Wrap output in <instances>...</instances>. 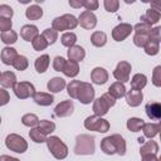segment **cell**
<instances>
[{
	"instance_id": "obj_31",
	"label": "cell",
	"mask_w": 161,
	"mask_h": 161,
	"mask_svg": "<svg viewBox=\"0 0 161 161\" xmlns=\"http://www.w3.org/2000/svg\"><path fill=\"white\" fill-rule=\"evenodd\" d=\"M91 43L94 45V47H103L106 45L107 43V35L104 31H94L92 35H91Z\"/></svg>"
},
{
	"instance_id": "obj_45",
	"label": "cell",
	"mask_w": 161,
	"mask_h": 161,
	"mask_svg": "<svg viewBox=\"0 0 161 161\" xmlns=\"http://www.w3.org/2000/svg\"><path fill=\"white\" fill-rule=\"evenodd\" d=\"M103 5H104V9L108 13H116L118 10L119 1L118 0H104L103 1Z\"/></svg>"
},
{
	"instance_id": "obj_16",
	"label": "cell",
	"mask_w": 161,
	"mask_h": 161,
	"mask_svg": "<svg viewBox=\"0 0 161 161\" xmlns=\"http://www.w3.org/2000/svg\"><path fill=\"white\" fill-rule=\"evenodd\" d=\"M18 52L16 49L11 48V47H5L3 50H1V54H0V58H1V62L5 64V65H13L14 60L16 59L18 57Z\"/></svg>"
},
{
	"instance_id": "obj_54",
	"label": "cell",
	"mask_w": 161,
	"mask_h": 161,
	"mask_svg": "<svg viewBox=\"0 0 161 161\" xmlns=\"http://www.w3.org/2000/svg\"><path fill=\"white\" fill-rule=\"evenodd\" d=\"M141 157H142V161H160L156 155H143Z\"/></svg>"
},
{
	"instance_id": "obj_34",
	"label": "cell",
	"mask_w": 161,
	"mask_h": 161,
	"mask_svg": "<svg viewBox=\"0 0 161 161\" xmlns=\"http://www.w3.org/2000/svg\"><path fill=\"white\" fill-rule=\"evenodd\" d=\"M38 128L44 133V135H50L55 130V123L48 119H42L38 123Z\"/></svg>"
},
{
	"instance_id": "obj_4",
	"label": "cell",
	"mask_w": 161,
	"mask_h": 161,
	"mask_svg": "<svg viewBox=\"0 0 161 161\" xmlns=\"http://www.w3.org/2000/svg\"><path fill=\"white\" fill-rule=\"evenodd\" d=\"M78 25V19L72 14H64L62 16H57L52 21V29L55 31H64V30H73Z\"/></svg>"
},
{
	"instance_id": "obj_33",
	"label": "cell",
	"mask_w": 161,
	"mask_h": 161,
	"mask_svg": "<svg viewBox=\"0 0 161 161\" xmlns=\"http://www.w3.org/2000/svg\"><path fill=\"white\" fill-rule=\"evenodd\" d=\"M21 123H23L24 126H26V127L34 128L35 126H38L39 118H38V116L34 114V113H26V114H24V116L21 117Z\"/></svg>"
},
{
	"instance_id": "obj_29",
	"label": "cell",
	"mask_w": 161,
	"mask_h": 161,
	"mask_svg": "<svg viewBox=\"0 0 161 161\" xmlns=\"http://www.w3.org/2000/svg\"><path fill=\"white\" fill-rule=\"evenodd\" d=\"M131 82V87L132 89H137V91H141L142 88H145V86L147 84V77L142 73H137L132 77V79L130 80Z\"/></svg>"
},
{
	"instance_id": "obj_36",
	"label": "cell",
	"mask_w": 161,
	"mask_h": 161,
	"mask_svg": "<svg viewBox=\"0 0 161 161\" xmlns=\"http://www.w3.org/2000/svg\"><path fill=\"white\" fill-rule=\"evenodd\" d=\"M29 137L31 138V141H34L36 143H43V142L47 141V135H44L38 127L36 128L34 127L29 131Z\"/></svg>"
},
{
	"instance_id": "obj_28",
	"label": "cell",
	"mask_w": 161,
	"mask_h": 161,
	"mask_svg": "<svg viewBox=\"0 0 161 161\" xmlns=\"http://www.w3.org/2000/svg\"><path fill=\"white\" fill-rule=\"evenodd\" d=\"M49 63H50V58L48 54H42L40 57H38L35 59V63H34V67L36 69L38 73H44L48 67H49Z\"/></svg>"
},
{
	"instance_id": "obj_37",
	"label": "cell",
	"mask_w": 161,
	"mask_h": 161,
	"mask_svg": "<svg viewBox=\"0 0 161 161\" xmlns=\"http://www.w3.org/2000/svg\"><path fill=\"white\" fill-rule=\"evenodd\" d=\"M31 45H33V48H34L36 52H40V50H44L49 44H48V42L44 39V36H43L42 34H38V35L31 40Z\"/></svg>"
},
{
	"instance_id": "obj_56",
	"label": "cell",
	"mask_w": 161,
	"mask_h": 161,
	"mask_svg": "<svg viewBox=\"0 0 161 161\" xmlns=\"http://www.w3.org/2000/svg\"><path fill=\"white\" fill-rule=\"evenodd\" d=\"M138 142H140V143L142 145V143L145 142V138H143V137H140V138H138Z\"/></svg>"
},
{
	"instance_id": "obj_15",
	"label": "cell",
	"mask_w": 161,
	"mask_h": 161,
	"mask_svg": "<svg viewBox=\"0 0 161 161\" xmlns=\"http://www.w3.org/2000/svg\"><path fill=\"white\" fill-rule=\"evenodd\" d=\"M91 79L94 84H104L108 80V72L102 68V67H96L92 72H91Z\"/></svg>"
},
{
	"instance_id": "obj_14",
	"label": "cell",
	"mask_w": 161,
	"mask_h": 161,
	"mask_svg": "<svg viewBox=\"0 0 161 161\" xmlns=\"http://www.w3.org/2000/svg\"><path fill=\"white\" fill-rule=\"evenodd\" d=\"M125 96H126L127 104L131 106V107H137L143 101V93H142V91H137V89L126 91V94Z\"/></svg>"
},
{
	"instance_id": "obj_12",
	"label": "cell",
	"mask_w": 161,
	"mask_h": 161,
	"mask_svg": "<svg viewBox=\"0 0 161 161\" xmlns=\"http://www.w3.org/2000/svg\"><path fill=\"white\" fill-rule=\"evenodd\" d=\"M78 24H79L82 28L91 30V29H93V28L97 25V16H96L93 13L84 10V11L80 13V15H79V18H78Z\"/></svg>"
},
{
	"instance_id": "obj_3",
	"label": "cell",
	"mask_w": 161,
	"mask_h": 161,
	"mask_svg": "<svg viewBox=\"0 0 161 161\" xmlns=\"http://www.w3.org/2000/svg\"><path fill=\"white\" fill-rule=\"evenodd\" d=\"M74 152L77 155H93L94 153V137L91 135L77 136Z\"/></svg>"
},
{
	"instance_id": "obj_18",
	"label": "cell",
	"mask_w": 161,
	"mask_h": 161,
	"mask_svg": "<svg viewBox=\"0 0 161 161\" xmlns=\"http://www.w3.org/2000/svg\"><path fill=\"white\" fill-rule=\"evenodd\" d=\"M146 114L150 119L157 121L161 118V104L158 102H151L146 104Z\"/></svg>"
},
{
	"instance_id": "obj_58",
	"label": "cell",
	"mask_w": 161,
	"mask_h": 161,
	"mask_svg": "<svg viewBox=\"0 0 161 161\" xmlns=\"http://www.w3.org/2000/svg\"><path fill=\"white\" fill-rule=\"evenodd\" d=\"M0 75H1V72H0Z\"/></svg>"
},
{
	"instance_id": "obj_7",
	"label": "cell",
	"mask_w": 161,
	"mask_h": 161,
	"mask_svg": "<svg viewBox=\"0 0 161 161\" xmlns=\"http://www.w3.org/2000/svg\"><path fill=\"white\" fill-rule=\"evenodd\" d=\"M5 146L16 153H24L28 150V142L21 137L20 135L16 133H10L5 138Z\"/></svg>"
},
{
	"instance_id": "obj_40",
	"label": "cell",
	"mask_w": 161,
	"mask_h": 161,
	"mask_svg": "<svg viewBox=\"0 0 161 161\" xmlns=\"http://www.w3.org/2000/svg\"><path fill=\"white\" fill-rule=\"evenodd\" d=\"M145 53L147 55H156L160 50V42H155V40H148V43L143 47Z\"/></svg>"
},
{
	"instance_id": "obj_39",
	"label": "cell",
	"mask_w": 161,
	"mask_h": 161,
	"mask_svg": "<svg viewBox=\"0 0 161 161\" xmlns=\"http://www.w3.org/2000/svg\"><path fill=\"white\" fill-rule=\"evenodd\" d=\"M3 43H5L6 45H11L14 43H16L18 40V34L14 31V30H9V31H5V33H1L0 35Z\"/></svg>"
},
{
	"instance_id": "obj_44",
	"label": "cell",
	"mask_w": 161,
	"mask_h": 161,
	"mask_svg": "<svg viewBox=\"0 0 161 161\" xmlns=\"http://www.w3.org/2000/svg\"><path fill=\"white\" fill-rule=\"evenodd\" d=\"M133 30H135V34H150L152 26L146 24V23H137L135 26H132Z\"/></svg>"
},
{
	"instance_id": "obj_48",
	"label": "cell",
	"mask_w": 161,
	"mask_h": 161,
	"mask_svg": "<svg viewBox=\"0 0 161 161\" xmlns=\"http://www.w3.org/2000/svg\"><path fill=\"white\" fill-rule=\"evenodd\" d=\"M65 64V59L63 57H55L54 60H53V68L55 72H62L63 70V67Z\"/></svg>"
},
{
	"instance_id": "obj_5",
	"label": "cell",
	"mask_w": 161,
	"mask_h": 161,
	"mask_svg": "<svg viewBox=\"0 0 161 161\" xmlns=\"http://www.w3.org/2000/svg\"><path fill=\"white\" fill-rule=\"evenodd\" d=\"M114 104H116V99H114L113 97H111L108 93H104V94H102L99 98L94 99V102H93V112H94L96 116L102 117V116H104V114L108 112V109H109L111 107H113Z\"/></svg>"
},
{
	"instance_id": "obj_35",
	"label": "cell",
	"mask_w": 161,
	"mask_h": 161,
	"mask_svg": "<svg viewBox=\"0 0 161 161\" xmlns=\"http://www.w3.org/2000/svg\"><path fill=\"white\" fill-rule=\"evenodd\" d=\"M60 42H62V44H63L64 47L70 48V47L75 45L77 35H75L74 33H72V31H65V33L60 36Z\"/></svg>"
},
{
	"instance_id": "obj_10",
	"label": "cell",
	"mask_w": 161,
	"mask_h": 161,
	"mask_svg": "<svg viewBox=\"0 0 161 161\" xmlns=\"http://www.w3.org/2000/svg\"><path fill=\"white\" fill-rule=\"evenodd\" d=\"M131 64L126 60H122L117 64L116 69L113 70V77L117 79V82H121V83H125V82H128L130 80V73H131Z\"/></svg>"
},
{
	"instance_id": "obj_42",
	"label": "cell",
	"mask_w": 161,
	"mask_h": 161,
	"mask_svg": "<svg viewBox=\"0 0 161 161\" xmlns=\"http://www.w3.org/2000/svg\"><path fill=\"white\" fill-rule=\"evenodd\" d=\"M42 35H43L44 39L48 42V44H54V43L57 42V39H58V31H55V30L52 29V28L45 29Z\"/></svg>"
},
{
	"instance_id": "obj_25",
	"label": "cell",
	"mask_w": 161,
	"mask_h": 161,
	"mask_svg": "<svg viewBox=\"0 0 161 161\" xmlns=\"http://www.w3.org/2000/svg\"><path fill=\"white\" fill-rule=\"evenodd\" d=\"M62 72L64 73V75H67L69 78H74L79 73V64L73 60H65V64H64Z\"/></svg>"
},
{
	"instance_id": "obj_2",
	"label": "cell",
	"mask_w": 161,
	"mask_h": 161,
	"mask_svg": "<svg viewBox=\"0 0 161 161\" xmlns=\"http://www.w3.org/2000/svg\"><path fill=\"white\" fill-rule=\"evenodd\" d=\"M47 146L50 153L57 158V160H63L68 156V147L67 145L58 137V136H50L47 137Z\"/></svg>"
},
{
	"instance_id": "obj_55",
	"label": "cell",
	"mask_w": 161,
	"mask_h": 161,
	"mask_svg": "<svg viewBox=\"0 0 161 161\" xmlns=\"http://www.w3.org/2000/svg\"><path fill=\"white\" fill-rule=\"evenodd\" d=\"M0 161H20V160L16 158V157L8 156V155H1V156H0Z\"/></svg>"
},
{
	"instance_id": "obj_30",
	"label": "cell",
	"mask_w": 161,
	"mask_h": 161,
	"mask_svg": "<svg viewBox=\"0 0 161 161\" xmlns=\"http://www.w3.org/2000/svg\"><path fill=\"white\" fill-rule=\"evenodd\" d=\"M25 16L29 20H38L43 16V9L38 5H30L25 10Z\"/></svg>"
},
{
	"instance_id": "obj_41",
	"label": "cell",
	"mask_w": 161,
	"mask_h": 161,
	"mask_svg": "<svg viewBox=\"0 0 161 161\" xmlns=\"http://www.w3.org/2000/svg\"><path fill=\"white\" fill-rule=\"evenodd\" d=\"M28 65H29V62H28V58L25 55H18L13 63V67L16 70H25L28 68Z\"/></svg>"
},
{
	"instance_id": "obj_57",
	"label": "cell",
	"mask_w": 161,
	"mask_h": 161,
	"mask_svg": "<svg viewBox=\"0 0 161 161\" xmlns=\"http://www.w3.org/2000/svg\"><path fill=\"white\" fill-rule=\"evenodd\" d=\"M0 123H1V117H0Z\"/></svg>"
},
{
	"instance_id": "obj_27",
	"label": "cell",
	"mask_w": 161,
	"mask_h": 161,
	"mask_svg": "<svg viewBox=\"0 0 161 161\" xmlns=\"http://www.w3.org/2000/svg\"><path fill=\"white\" fill-rule=\"evenodd\" d=\"M157 152H158V145H157V142L151 141V140L147 141V142H143L141 148H140L141 156H143V155H157Z\"/></svg>"
},
{
	"instance_id": "obj_26",
	"label": "cell",
	"mask_w": 161,
	"mask_h": 161,
	"mask_svg": "<svg viewBox=\"0 0 161 161\" xmlns=\"http://www.w3.org/2000/svg\"><path fill=\"white\" fill-rule=\"evenodd\" d=\"M160 128H161L160 123H152V122H150V123H145V125H143L142 131H143L145 137H147V138L151 140V138H153L155 136L158 135Z\"/></svg>"
},
{
	"instance_id": "obj_21",
	"label": "cell",
	"mask_w": 161,
	"mask_h": 161,
	"mask_svg": "<svg viewBox=\"0 0 161 161\" xmlns=\"http://www.w3.org/2000/svg\"><path fill=\"white\" fill-rule=\"evenodd\" d=\"M108 94L111 97H113L114 99H118V98L125 97V94H126V87H125V84L121 83V82L112 83L109 86V88H108Z\"/></svg>"
},
{
	"instance_id": "obj_9",
	"label": "cell",
	"mask_w": 161,
	"mask_h": 161,
	"mask_svg": "<svg viewBox=\"0 0 161 161\" xmlns=\"http://www.w3.org/2000/svg\"><path fill=\"white\" fill-rule=\"evenodd\" d=\"M77 99L83 104H89L91 102L94 101V88L92 87L91 83L80 82V87H79V91H78Z\"/></svg>"
},
{
	"instance_id": "obj_19",
	"label": "cell",
	"mask_w": 161,
	"mask_h": 161,
	"mask_svg": "<svg viewBox=\"0 0 161 161\" xmlns=\"http://www.w3.org/2000/svg\"><path fill=\"white\" fill-rule=\"evenodd\" d=\"M160 18H161V14H160V11H156V10H153V9H148V10H146V13H145V15H142L141 16V23H146V24H148V25H153V24H157L158 21H160Z\"/></svg>"
},
{
	"instance_id": "obj_24",
	"label": "cell",
	"mask_w": 161,
	"mask_h": 161,
	"mask_svg": "<svg viewBox=\"0 0 161 161\" xmlns=\"http://www.w3.org/2000/svg\"><path fill=\"white\" fill-rule=\"evenodd\" d=\"M47 87H48V91H50V92H53V93H58V92L63 91V89L67 87V83H65V80H64L63 78H60V77H54V78H52V79L48 82Z\"/></svg>"
},
{
	"instance_id": "obj_51",
	"label": "cell",
	"mask_w": 161,
	"mask_h": 161,
	"mask_svg": "<svg viewBox=\"0 0 161 161\" xmlns=\"http://www.w3.org/2000/svg\"><path fill=\"white\" fill-rule=\"evenodd\" d=\"M150 40H155V42H160L161 40V28L156 26L152 28L150 31Z\"/></svg>"
},
{
	"instance_id": "obj_6",
	"label": "cell",
	"mask_w": 161,
	"mask_h": 161,
	"mask_svg": "<svg viewBox=\"0 0 161 161\" xmlns=\"http://www.w3.org/2000/svg\"><path fill=\"white\" fill-rule=\"evenodd\" d=\"M84 127L88 131H96V132H101L104 133L109 130V122L99 116H89L84 119Z\"/></svg>"
},
{
	"instance_id": "obj_13",
	"label": "cell",
	"mask_w": 161,
	"mask_h": 161,
	"mask_svg": "<svg viewBox=\"0 0 161 161\" xmlns=\"http://www.w3.org/2000/svg\"><path fill=\"white\" fill-rule=\"evenodd\" d=\"M74 111V103L73 101H63L60 103H58L54 108V114L59 118H63V117H68L73 113Z\"/></svg>"
},
{
	"instance_id": "obj_17",
	"label": "cell",
	"mask_w": 161,
	"mask_h": 161,
	"mask_svg": "<svg viewBox=\"0 0 161 161\" xmlns=\"http://www.w3.org/2000/svg\"><path fill=\"white\" fill-rule=\"evenodd\" d=\"M67 54H68L69 60H73V62L79 63V62H82V60L84 59V57H86V50H84L80 45H73V47H70V48L68 49Z\"/></svg>"
},
{
	"instance_id": "obj_52",
	"label": "cell",
	"mask_w": 161,
	"mask_h": 161,
	"mask_svg": "<svg viewBox=\"0 0 161 161\" xmlns=\"http://www.w3.org/2000/svg\"><path fill=\"white\" fill-rule=\"evenodd\" d=\"M10 101V94L8 91H5V88H0V107L8 104Z\"/></svg>"
},
{
	"instance_id": "obj_1",
	"label": "cell",
	"mask_w": 161,
	"mask_h": 161,
	"mask_svg": "<svg viewBox=\"0 0 161 161\" xmlns=\"http://www.w3.org/2000/svg\"><path fill=\"white\" fill-rule=\"evenodd\" d=\"M101 150L106 155L117 153L119 156H123L126 153V141L118 133L107 136L101 141Z\"/></svg>"
},
{
	"instance_id": "obj_23",
	"label": "cell",
	"mask_w": 161,
	"mask_h": 161,
	"mask_svg": "<svg viewBox=\"0 0 161 161\" xmlns=\"http://www.w3.org/2000/svg\"><path fill=\"white\" fill-rule=\"evenodd\" d=\"M0 84L3 86V88H13L16 84V75L15 73L6 70L4 73H1L0 75Z\"/></svg>"
},
{
	"instance_id": "obj_46",
	"label": "cell",
	"mask_w": 161,
	"mask_h": 161,
	"mask_svg": "<svg viewBox=\"0 0 161 161\" xmlns=\"http://www.w3.org/2000/svg\"><path fill=\"white\" fill-rule=\"evenodd\" d=\"M14 15V11L11 9V6L3 4L0 5V18H5V19H11Z\"/></svg>"
},
{
	"instance_id": "obj_50",
	"label": "cell",
	"mask_w": 161,
	"mask_h": 161,
	"mask_svg": "<svg viewBox=\"0 0 161 161\" xmlns=\"http://www.w3.org/2000/svg\"><path fill=\"white\" fill-rule=\"evenodd\" d=\"M83 6L86 8V10H87V11L93 13V10H97V9H98L99 3H98L97 0H84Z\"/></svg>"
},
{
	"instance_id": "obj_22",
	"label": "cell",
	"mask_w": 161,
	"mask_h": 161,
	"mask_svg": "<svg viewBox=\"0 0 161 161\" xmlns=\"http://www.w3.org/2000/svg\"><path fill=\"white\" fill-rule=\"evenodd\" d=\"M33 99L39 106H50L54 101V97L47 92H35V94L33 96Z\"/></svg>"
},
{
	"instance_id": "obj_8",
	"label": "cell",
	"mask_w": 161,
	"mask_h": 161,
	"mask_svg": "<svg viewBox=\"0 0 161 161\" xmlns=\"http://www.w3.org/2000/svg\"><path fill=\"white\" fill-rule=\"evenodd\" d=\"M13 91L19 99H26L35 94V88L30 82H16V84L13 87Z\"/></svg>"
},
{
	"instance_id": "obj_43",
	"label": "cell",
	"mask_w": 161,
	"mask_h": 161,
	"mask_svg": "<svg viewBox=\"0 0 161 161\" xmlns=\"http://www.w3.org/2000/svg\"><path fill=\"white\" fill-rule=\"evenodd\" d=\"M150 40V34H135L133 35V44L136 47L143 48Z\"/></svg>"
},
{
	"instance_id": "obj_53",
	"label": "cell",
	"mask_w": 161,
	"mask_h": 161,
	"mask_svg": "<svg viewBox=\"0 0 161 161\" xmlns=\"http://www.w3.org/2000/svg\"><path fill=\"white\" fill-rule=\"evenodd\" d=\"M83 4H84V0H69V5H70L72 8H74V9L82 8Z\"/></svg>"
},
{
	"instance_id": "obj_32",
	"label": "cell",
	"mask_w": 161,
	"mask_h": 161,
	"mask_svg": "<svg viewBox=\"0 0 161 161\" xmlns=\"http://www.w3.org/2000/svg\"><path fill=\"white\" fill-rule=\"evenodd\" d=\"M143 125H145L143 119L142 118H138V117H131V118L127 119V123H126L127 128L131 132H138V131H141L142 127H143Z\"/></svg>"
},
{
	"instance_id": "obj_11",
	"label": "cell",
	"mask_w": 161,
	"mask_h": 161,
	"mask_svg": "<svg viewBox=\"0 0 161 161\" xmlns=\"http://www.w3.org/2000/svg\"><path fill=\"white\" fill-rule=\"evenodd\" d=\"M132 30H133V28H132L131 24L121 23V24H118V25H116L113 28V30H112V38L116 42H122V40H125L131 34Z\"/></svg>"
},
{
	"instance_id": "obj_20",
	"label": "cell",
	"mask_w": 161,
	"mask_h": 161,
	"mask_svg": "<svg viewBox=\"0 0 161 161\" xmlns=\"http://www.w3.org/2000/svg\"><path fill=\"white\" fill-rule=\"evenodd\" d=\"M38 34H39L38 28L31 24H26L20 29V36L26 42H31Z\"/></svg>"
},
{
	"instance_id": "obj_47",
	"label": "cell",
	"mask_w": 161,
	"mask_h": 161,
	"mask_svg": "<svg viewBox=\"0 0 161 161\" xmlns=\"http://www.w3.org/2000/svg\"><path fill=\"white\" fill-rule=\"evenodd\" d=\"M152 83L155 87H161V65L155 67L152 72Z\"/></svg>"
},
{
	"instance_id": "obj_49",
	"label": "cell",
	"mask_w": 161,
	"mask_h": 161,
	"mask_svg": "<svg viewBox=\"0 0 161 161\" xmlns=\"http://www.w3.org/2000/svg\"><path fill=\"white\" fill-rule=\"evenodd\" d=\"M11 26H13V21H11V19L0 18V31H1V33H5V31L11 30Z\"/></svg>"
},
{
	"instance_id": "obj_38",
	"label": "cell",
	"mask_w": 161,
	"mask_h": 161,
	"mask_svg": "<svg viewBox=\"0 0 161 161\" xmlns=\"http://www.w3.org/2000/svg\"><path fill=\"white\" fill-rule=\"evenodd\" d=\"M79 87H80V80H77V79L70 80V82L67 84V92H68V94L70 96V98L77 99Z\"/></svg>"
}]
</instances>
